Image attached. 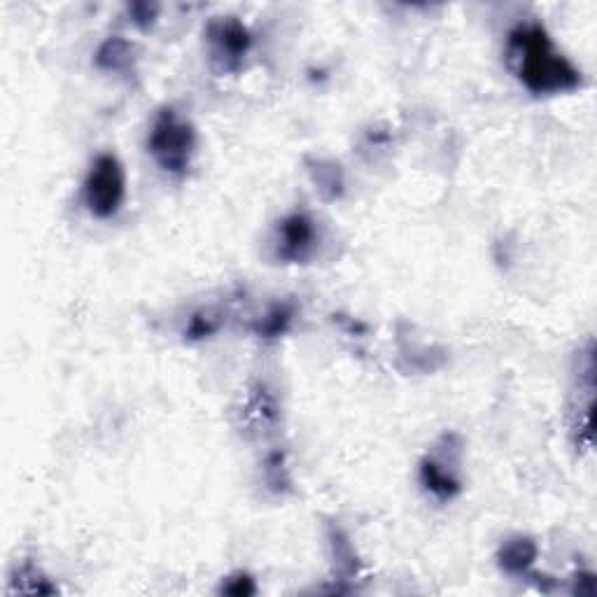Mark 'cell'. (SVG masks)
I'll use <instances>...</instances> for the list:
<instances>
[{
    "label": "cell",
    "mask_w": 597,
    "mask_h": 597,
    "mask_svg": "<svg viewBox=\"0 0 597 597\" xmlns=\"http://www.w3.org/2000/svg\"><path fill=\"white\" fill-rule=\"evenodd\" d=\"M507 66L535 96L567 94L581 87V70L556 47L539 21H521L507 35Z\"/></svg>",
    "instance_id": "1"
},
{
    "label": "cell",
    "mask_w": 597,
    "mask_h": 597,
    "mask_svg": "<svg viewBox=\"0 0 597 597\" xmlns=\"http://www.w3.org/2000/svg\"><path fill=\"white\" fill-rule=\"evenodd\" d=\"M147 152L152 154L161 171L175 178L185 175L196 152V131L192 122L180 117V112L173 108H161L147 136Z\"/></svg>",
    "instance_id": "2"
},
{
    "label": "cell",
    "mask_w": 597,
    "mask_h": 597,
    "mask_svg": "<svg viewBox=\"0 0 597 597\" xmlns=\"http://www.w3.org/2000/svg\"><path fill=\"white\" fill-rule=\"evenodd\" d=\"M84 206L96 220H112L124 206L126 173L115 154L103 152L91 161L82 185Z\"/></svg>",
    "instance_id": "3"
},
{
    "label": "cell",
    "mask_w": 597,
    "mask_h": 597,
    "mask_svg": "<svg viewBox=\"0 0 597 597\" xmlns=\"http://www.w3.org/2000/svg\"><path fill=\"white\" fill-rule=\"evenodd\" d=\"M210 59L222 73H238L252 49V33L236 17H220L206 28Z\"/></svg>",
    "instance_id": "4"
},
{
    "label": "cell",
    "mask_w": 597,
    "mask_h": 597,
    "mask_svg": "<svg viewBox=\"0 0 597 597\" xmlns=\"http://www.w3.org/2000/svg\"><path fill=\"white\" fill-rule=\"evenodd\" d=\"M318 248V224L304 210L283 217L276 234V255L285 264H304Z\"/></svg>",
    "instance_id": "5"
},
{
    "label": "cell",
    "mask_w": 597,
    "mask_h": 597,
    "mask_svg": "<svg viewBox=\"0 0 597 597\" xmlns=\"http://www.w3.org/2000/svg\"><path fill=\"white\" fill-rule=\"evenodd\" d=\"M579 406L574 409L572 434L581 451L593 448V409H595V355L593 343L579 360Z\"/></svg>",
    "instance_id": "6"
},
{
    "label": "cell",
    "mask_w": 597,
    "mask_h": 597,
    "mask_svg": "<svg viewBox=\"0 0 597 597\" xmlns=\"http://www.w3.org/2000/svg\"><path fill=\"white\" fill-rule=\"evenodd\" d=\"M539 546L535 539L530 537H511L500 546L497 551V563H500L502 572L511 574V577H528L532 565L537 563Z\"/></svg>",
    "instance_id": "7"
},
{
    "label": "cell",
    "mask_w": 597,
    "mask_h": 597,
    "mask_svg": "<svg viewBox=\"0 0 597 597\" xmlns=\"http://www.w3.org/2000/svg\"><path fill=\"white\" fill-rule=\"evenodd\" d=\"M420 483L427 493L437 497L441 502L455 500L462 493V481L460 476L455 474V469L446 467L444 462L434 460V458H425L420 462Z\"/></svg>",
    "instance_id": "8"
},
{
    "label": "cell",
    "mask_w": 597,
    "mask_h": 597,
    "mask_svg": "<svg viewBox=\"0 0 597 597\" xmlns=\"http://www.w3.org/2000/svg\"><path fill=\"white\" fill-rule=\"evenodd\" d=\"M243 416L248 418L252 427H259V430H269L280 420V409L273 392L266 388L264 383H257L255 388L250 390L248 406H245Z\"/></svg>",
    "instance_id": "9"
},
{
    "label": "cell",
    "mask_w": 597,
    "mask_h": 597,
    "mask_svg": "<svg viewBox=\"0 0 597 597\" xmlns=\"http://www.w3.org/2000/svg\"><path fill=\"white\" fill-rule=\"evenodd\" d=\"M294 315H297V306L292 301H283V304H273L269 311L264 313V318L255 325V334L259 339L273 341L290 332Z\"/></svg>",
    "instance_id": "10"
},
{
    "label": "cell",
    "mask_w": 597,
    "mask_h": 597,
    "mask_svg": "<svg viewBox=\"0 0 597 597\" xmlns=\"http://www.w3.org/2000/svg\"><path fill=\"white\" fill-rule=\"evenodd\" d=\"M133 63V45L124 38H108L98 47L96 66L108 73H124Z\"/></svg>",
    "instance_id": "11"
},
{
    "label": "cell",
    "mask_w": 597,
    "mask_h": 597,
    "mask_svg": "<svg viewBox=\"0 0 597 597\" xmlns=\"http://www.w3.org/2000/svg\"><path fill=\"white\" fill-rule=\"evenodd\" d=\"M222 327V318L213 311H196L192 318H189L187 327H185V339L187 341H203L210 339V336L220 332Z\"/></svg>",
    "instance_id": "12"
},
{
    "label": "cell",
    "mask_w": 597,
    "mask_h": 597,
    "mask_svg": "<svg viewBox=\"0 0 597 597\" xmlns=\"http://www.w3.org/2000/svg\"><path fill=\"white\" fill-rule=\"evenodd\" d=\"M14 584L17 588H12V591H19V593H28V595H52L59 591L54 584H49V579L42 577V574L35 570L33 565H24L19 570V577L14 579Z\"/></svg>",
    "instance_id": "13"
},
{
    "label": "cell",
    "mask_w": 597,
    "mask_h": 597,
    "mask_svg": "<svg viewBox=\"0 0 597 597\" xmlns=\"http://www.w3.org/2000/svg\"><path fill=\"white\" fill-rule=\"evenodd\" d=\"M220 593L231 595V597H250L257 593V584L250 574L238 572L234 577H227V581H222Z\"/></svg>",
    "instance_id": "14"
},
{
    "label": "cell",
    "mask_w": 597,
    "mask_h": 597,
    "mask_svg": "<svg viewBox=\"0 0 597 597\" xmlns=\"http://www.w3.org/2000/svg\"><path fill=\"white\" fill-rule=\"evenodd\" d=\"M271 474H276V479L269 483L273 490H283L285 486H290V474H287L285 460L280 453H273L269 455V460H266V476Z\"/></svg>",
    "instance_id": "15"
},
{
    "label": "cell",
    "mask_w": 597,
    "mask_h": 597,
    "mask_svg": "<svg viewBox=\"0 0 597 597\" xmlns=\"http://www.w3.org/2000/svg\"><path fill=\"white\" fill-rule=\"evenodd\" d=\"M129 12H131L133 24L140 28H150L154 24V19H157L159 7L150 3H138V5H131Z\"/></svg>",
    "instance_id": "16"
}]
</instances>
